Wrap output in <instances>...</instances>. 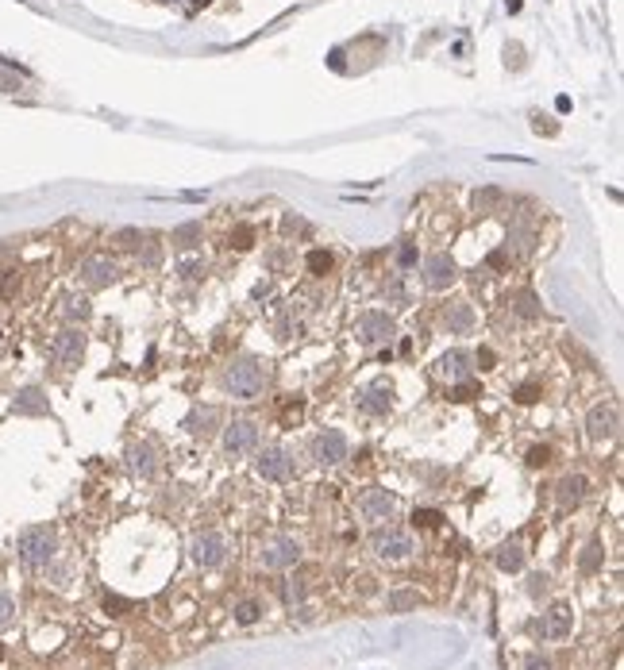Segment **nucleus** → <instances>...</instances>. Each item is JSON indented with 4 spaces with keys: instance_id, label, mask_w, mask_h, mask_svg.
I'll return each instance as SVG.
<instances>
[{
    "instance_id": "a18cd8bd",
    "label": "nucleus",
    "mask_w": 624,
    "mask_h": 670,
    "mask_svg": "<svg viewBox=\"0 0 624 670\" xmlns=\"http://www.w3.org/2000/svg\"><path fill=\"white\" fill-rule=\"evenodd\" d=\"M543 589H547V574H532V586H528V593H532V597H540Z\"/></svg>"
},
{
    "instance_id": "473e14b6",
    "label": "nucleus",
    "mask_w": 624,
    "mask_h": 670,
    "mask_svg": "<svg viewBox=\"0 0 624 670\" xmlns=\"http://www.w3.org/2000/svg\"><path fill=\"white\" fill-rule=\"evenodd\" d=\"M19 289V270H4L0 273V297H12Z\"/></svg>"
},
{
    "instance_id": "a211bd4d",
    "label": "nucleus",
    "mask_w": 624,
    "mask_h": 670,
    "mask_svg": "<svg viewBox=\"0 0 624 670\" xmlns=\"http://www.w3.org/2000/svg\"><path fill=\"white\" fill-rule=\"evenodd\" d=\"M586 489H590V481H586L582 474H566V478H559V486H555V501L563 509H575L586 497Z\"/></svg>"
},
{
    "instance_id": "b1692460",
    "label": "nucleus",
    "mask_w": 624,
    "mask_h": 670,
    "mask_svg": "<svg viewBox=\"0 0 624 670\" xmlns=\"http://www.w3.org/2000/svg\"><path fill=\"white\" fill-rule=\"evenodd\" d=\"M212 424H216V408H197V413H189L185 428L197 431V436H208V431H212Z\"/></svg>"
},
{
    "instance_id": "2f4dec72",
    "label": "nucleus",
    "mask_w": 624,
    "mask_h": 670,
    "mask_svg": "<svg viewBox=\"0 0 624 670\" xmlns=\"http://www.w3.org/2000/svg\"><path fill=\"white\" fill-rule=\"evenodd\" d=\"M193 239H200V223H182V228H174L177 247H193Z\"/></svg>"
},
{
    "instance_id": "4468645a",
    "label": "nucleus",
    "mask_w": 624,
    "mask_h": 670,
    "mask_svg": "<svg viewBox=\"0 0 624 670\" xmlns=\"http://www.w3.org/2000/svg\"><path fill=\"white\" fill-rule=\"evenodd\" d=\"M116 262L112 258H85L81 262V282L93 285V289H104V285L116 282Z\"/></svg>"
},
{
    "instance_id": "e433bc0d",
    "label": "nucleus",
    "mask_w": 624,
    "mask_h": 670,
    "mask_svg": "<svg viewBox=\"0 0 624 670\" xmlns=\"http://www.w3.org/2000/svg\"><path fill=\"white\" fill-rule=\"evenodd\" d=\"M525 670H555V662L547 659V655H540V651H532L525 659Z\"/></svg>"
},
{
    "instance_id": "de8ad7c7",
    "label": "nucleus",
    "mask_w": 624,
    "mask_h": 670,
    "mask_svg": "<svg viewBox=\"0 0 624 670\" xmlns=\"http://www.w3.org/2000/svg\"><path fill=\"white\" fill-rule=\"evenodd\" d=\"M532 131H536V135H555V131H559V127H555V124H543V116H536V124H532Z\"/></svg>"
},
{
    "instance_id": "a19ab883",
    "label": "nucleus",
    "mask_w": 624,
    "mask_h": 670,
    "mask_svg": "<svg viewBox=\"0 0 624 670\" xmlns=\"http://www.w3.org/2000/svg\"><path fill=\"white\" fill-rule=\"evenodd\" d=\"M416 601H420L416 593H393V597H390V605H393V609H413Z\"/></svg>"
},
{
    "instance_id": "f257e3e1",
    "label": "nucleus",
    "mask_w": 624,
    "mask_h": 670,
    "mask_svg": "<svg viewBox=\"0 0 624 670\" xmlns=\"http://www.w3.org/2000/svg\"><path fill=\"white\" fill-rule=\"evenodd\" d=\"M224 389L232 397H243V401H255L262 389H266V366L258 358H232L224 366Z\"/></svg>"
},
{
    "instance_id": "58836bf2",
    "label": "nucleus",
    "mask_w": 624,
    "mask_h": 670,
    "mask_svg": "<svg viewBox=\"0 0 624 670\" xmlns=\"http://www.w3.org/2000/svg\"><path fill=\"white\" fill-rule=\"evenodd\" d=\"M497 200H501L497 189H478V193H474V205H478V208H490V205H497Z\"/></svg>"
},
{
    "instance_id": "c85d7f7f",
    "label": "nucleus",
    "mask_w": 624,
    "mask_h": 670,
    "mask_svg": "<svg viewBox=\"0 0 624 670\" xmlns=\"http://www.w3.org/2000/svg\"><path fill=\"white\" fill-rule=\"evenodd\" d=\"M258 616H262V605H258V601H239V605H235V621H239V624H255Z\"/></svg>"
},
{
    "instance_id": "39448f33",
    "label": "nucleus",
    "mask_w": 624,
    "mask_h": 670,
    "mask_svg": "<svg viewBox=\"0 0 624 670\" xmlns=\"http://www.w3.org/2000/svg\"><path fill=\"white\" fill-rule=\"evenodd\" d=\"M413 551H416V543L405 528H378L374 532V555L385 559V563H401V559H408Z\"/></svg>"
},
{
    "instance_id": "79ce46f5",
    "label": "nucleus",
    "mask_w": 624,
    "mask_h": 670,
    "mask_svg": "<svg viewBox=\"0 0 624 670\" xmlns=\"http://www.w3.org/2000/svg\"><path fill=\"white\" fill-rule=\"evenodd\" d=\"M282 228H285V232H289V235H293V232H305V220L289 212V216H285V220H282Z\"/></svg>"
},
{
    "instance_id": "37998d69",
    "label": "nucleus",
    "mask_w": 624,
    "mask_h": 670,
    "mask_svg": "<svg viewBox=\"0 0 624 670\" xmlns=\"http://www.w3.org/2000/svg\"><path fill=\"white\" fill-rule=\"evenodd\" d=\"M16 89H19V77H12V74L0 70V93H16Z\"/></svg>"
},
{
    "instance_id": "5701e85b",
    "label": "nucleus",
    "mask_w": 624,
    "mask_h": 670,
    "mask_svg": "<svg viewBox=\"0 0 624 670\" xmlns=\"http://www.w3.org/2000/svg\"><path fill=\"white\" fill-rule=\"evenodd\" d=\"M509 305H513L516 312L525 316V320H536V316L543 312V308H540V301H536V293H532V289H516V293H513V301H509Z\"/></svg>"
},
{
    "instance_id": "2eb2a0df",
    "label": "nucleus",
    "mask_w": 624,
    "mask_h": 670,
    "mask_svg": "<svg viewBox=\"0 0 624 670\" xmlns=\"http://www.w3.org/2000/svg\"><path fill=\"white\" fill-rule=\"evenodd\" d=\"M570 628H575V612L566 609V605H555V609L543 612V624H540L543 639H566Z\"/></svg>"
},
{
    "instance_id": "dca6fc26",
    "label": "nucleus",
    "mask_w": 624,
    "mask_h": 670,
    "mask_svg": "<svg viewBox=\"0 0 624 670\" xmlns=\"http://www.w3.org/2000/svg\"><path fill=\"white\" fill-rule=\"evenodd\" d=\"M12 413H19V416H47L50 413V401H47V393H42L39 385H24L16 393V401H12Z\"/></svg>"
},
{
    "instance_id": "ea45409f",
    "label": "nucleus",
    "mask_w": 624,
    "mask_h": 670,
    "mask_svg": "<svg viewBox=\"0 0 624 670\" xmlns=\"http://www.w3.org/2000/svg\"><path fill=\"white\" fill-rule=\"evenodd\" d=\"M474 393H478V385H474V381H463V385H455V389H451V397H455V401H470Z\"/></svg>"
},
{
    "instance_id": "0eeeda50",
    "label": "nucleus",
    "mask_w": 624,
    "mask_h": 670,
    "mask_svg": "<svg viewBox=\"0 0 624 670\" xmlns=\"http://www.w3.org/2000/svg\"><path fill=\"white\" fill-rule=\"evenodd\" d=\"M347 455H351V443L339 428H324L312 439V458H317L320 466H339Z\"/></svg>"
},
{
    "instance_id": "4c0bfd02",
    "label": "nucleus",
    "mask_w": 624,
    "mask_h": 670,
    "mask_svg": "<svg viewBox=\"0 0 624 670\" xmlns=\"http://www.w3.org/2000/svg\"><path fill=\"white\" fill-rule=\"evenodd\" d=\"M551 463V447H532L528 451V466H547Z\"/></svg>"
},
{
    "instance_id": "9b49d317",
    "label": "nucleus",
    "mask_w": 624,
    "mask_h": 670,
    "mask_svg": "<svg viewBox=\"0 0 624 670\" xmlns=\"http://www.w3.org/2000/svg\"><path fill=\"white\" fill-rule=\"evenodd\" d=\"M616 428H621V413H616V405H593L590 413H586V431H590V439H613Z\"/></svg>"
},
{
    "instance_id": "4be33fe9",
    "label": "nucleus",
    "mask_w": 624,
    "mask_h": 670,
    "mask_svg": "<svg viewBox=\"0 0 624 670\" xmlns=\"http://www.w3.org/2000/svg\"><path fill=\"white\" fill-rule=\"evenodd\" d=\"M440 374H443V378H451V381L470 378V355H466V351H451V355H443L440 358Z\"/></svg>"
},
{
    "instance_id": "49530a36",
    "label": "nucleus",
    "mask_w": 624,
    "mask_h": 670,
    "mask_svg": "<svg viewBox=\"0 0 624 670\" xmlns=\"http://www.w3.org/2000/svg\"><path fill=\"white\" fill-rule=\"evenodd\" d=\"M397 262H401V266H413V262H416V247H413V243H405V247H401Z\"/></svg>"
},
{
    "instance_id": "bb28decb",
    "label": "nucleus",
    "mask_w": 624,
    "mask_h": 670,
    "mask_svg": "<svg viewBox=\"0 0 624 670\" xmlns=\"http://www.w3.org/2000/svg\"><path fill=\"white\" fill-rule=\"evenodd\" d=\"M93 305L89 297H66V320H89Z\"/></svg>"
},
{
    "instance_id": "c756f323",
    "label": "nucleus",
    "mask_w": 624,
    "mask_h": 670,
    "mask_svg": "<svg viewBox=\"0 0 624 670\" xmlns=\"http://www.w3.org/2000/svg\"><path fill=\"white\" fill-rule=\"evenodd\" d=\"M112 239H116V243H120V247H124V250H135V247H139L143 239H147V235H143L139 228H120V232L112 235Z\"/></svg>"
},
{
    "instance_id": "f8f14e48",
    "label": "nucleus",
    "mask_w": 624,
    "mask_h": 670,
    "mask_svg": "<svg viewBox=\"0 0 624 670\" xmlns=\"http://www.w3.org/2000/svg\"><path fill=\"white\" fill-rule=\"evenodd\" d=\"M193 559H197L200 566H220L227 559V539L220 536V532H200V536L193 539Z\"/></svg>"
},
{
    "instance_id": "cd10ccee",
    "label": "nucleus",
    "mask_w": 624,
    "mask_h": 670,
    "mask_svg": "<svg viewBox=\"0 0 624 670\" xmlns=\"http://www.w3.org/2000/svg\"><path fill=\"white\" fill-rule=\"evenodd\" d=\"M443 524V513H435V509H416L413 513V528H440Z\"/></svg>"
},
{
    "instance_id": "f704fd0d",
    "label": "nucleus",
    "mask_w": 624,
    "mask_h": 670,
    "mask_svg": "<svg viewBox=\"0 0 624 670\" xmlns=\"http://www.w3.org/2000/svg\"><path fill=\"white\" fill-rule=\"evenodd\" d=\"M250 239H255V232H250L247 223H239V228L232 232V247H235V250H247V247H250Z\"/></svg>"
},
{
    "instance_id": "c9c22d12",
    "label": "nucleus",
    "mask_w": 624,
    "mask_h": 670,
    "mask_svg": "<svg viewBox=\"0 0 624 670\" xmlns=\"http://www.w3.org/2000/svg\"><path fill=\"white\" fill-rule=\"evenodd\" d=\"M513 397L520 401V405H532V401H540V385H536V381H528V385H520V389H516Z\"/></svg>"
},
{
    "instance_id": "7c9ffc66",
    "label": "nucleus",
    "mask_w": 624,
    "mask_h": 670,
    "mask_svg": "<svg viewBox=\"0 0 624 670\" xmlns=\"http://www.w3.org/2000/svg\"><path fill=\"white\" fill-rule=\"evenodd\" d=\"M12 621H16V597L8 589H0V628H8Z\"/></svg>"
},
{
    "instance_id": "8fccbe9b",
    "label": "nucleus",
    "mask_w": 624,
    "mask_h": 670,
    "mask_svg": "<svg viewBox=\"0 0 624 670\" xmlns=\"http://www.w3.org/2000/svg\"><path fill=\"white\" fill-rule=\"evenodd\" d=\"M478 362H482V366H493V351H478Z\"/></svg>"
},
{
    "instance_id": "423d86ee",
    "label": "nucleus",
    "mask_w": 624,
    "mask_h": 670,
    "mask_svg": "<svg viewBox=\"0 0 624 670\" xmlns=\"http://www.w3.org/2000/svg\"><path fill=\"white\" fill-rule=\"evenodd\" d=\"M255 474L266 481H289L293 478V458L285 447H262L255 455Z\"/></svg>"
},
{
    "instance_id": "20e7f679",
    "label": "nucleus",
    "mask_w": 624,
    "mask_h": 670,
    "mask_svg": "<svg viewBox=\"0 0 624 670\" xmlns=\"http://www.w3.org/2000/svg\"><path fill=\"white\" fill-rule=\"evenodd\" d=\"M355 335H358V343H367V347L390 343L393 335H397V320H393L390 312H378V308H370V312H362V316H358Z\"/></svg>"
},
{
    "instance_id": "09e8293b",
    "label": "nucleus",
    "mask_w": 624,
    "mask_h": 670,
    "mask_svg": "<svg viewBox=\"0 0 624 670\" xmlns=\"http://www.w3.org/2000/svg\"><path fill=\"white\" fill-rule=\"evenodd\" d=\"M159 258H162L159 247H150V250H147V266H159Z\"/></svg>"
},
{
    "instance_id": "3c124183",
    "label": "nucleus",
    "mask_w": 624,
    "mask_h": 670,
    "mask_svg": "<svg viewBox=\"0 0 624 670\" xmlns=\"http://www.w3.org/2000/svg\"><path fill=\"white\" fill-rule=\"evenodd\" d=\"M509 12H520V0H509Z\"/></svg>"
},
{
    "instance_id": "c03bdc74",
    "label": "nucleus",
    "mask_w": 624,
    "mask_h": 670,
    "mask_svg": "<svg viewBox=\"0 0 624 670\" xmlns=\"http://www.w3.org/2000/svg\"><path fill=\"white\" fill-rule=\"evenodd\" d=\"M486 262H490L493 270H505V266H509V250H493V255L486 258Z\"/></svg>"
},
{
    "instance_id": "864d4df0",
    "label": "nucleus",
    "mask_w": 624,
    "mask_h": 670,
    "mask_svg": "<svg viewBox=\"0 0 624 670\" xmlns=\"http://www.w3.org/2000/svg\"><path fill=\"white\" fill-rule=\"evenodd\" d=\"M197 4H208V0H197Z\"/></svg>"
},
{
    "instance_id": "f03ea898",
    "label": "nucleus",
    "mask_w": 624,
    "mask_h": 670,
    "mask_svg": "<svg viewBox=\"0 0 624 670\" xmlns=\"http://www.w3.org/2000/svg\"><path fill=\"white\" fill-rule=\"evenodd\" d=\"M16 551H19V559H24L27 566H47L50 559H54V551H58V532L50 528V524L24 528V532H19Z\"/></svg>"
},
{
    "instance_id": "f3484780",
    "label": "nucleus",
    "mask_w": 624,
    "mask_h": 670,
    "mask_svg": "<svg viewBox=\"0 0 624 670\" xmlns=\"http://www.w3.org/2000/svg\"><path fill=\"white\" fill-rule=\"evenodd\" d=\"M358 405L367 408L370 416H385L393 408V385L390 381H378V385L362 389V397H358Z\"/></svg>"
},
{
    "instance_id": "1a4fd4ad",
    "label": "nucleus",
    "mask_w": 624,
    "mask_h": 670,
    "mask_svg": "<svg viewBox=\"0 0 624 670\" xmlns=\"http://www.w3.org/2000/svg\"><path fill=\"white\" fill-rule=\"evenodd\" d=\"M258 447V424L247 420V416H239V420H232L224 428V451L227 455H247V451H255Z\"/></svg>"
},
{
    "instance_id": "ddd939ff",
    "label": "nucleus",
    "mask_w": 624,
    "mask_h": 670,
    "mask_svg": "<svg viewBox=\"0 0 624 670\" xmlns=\"http://www.w3.org/2000/svg\"><path fill=\"white\" fill-rule=\"evenodd\" d=\"M458 282V266L451 255H432L424 262V285L428 289H451Z\"/></svg>"
},
{
    "instance_id": "603ef678",
    "label": "nucleus",
    "mask_w": 624,
    "mask_h": 670,
    "mask_svg": "<svg viewBox=\"0 0 624 670\" xmlns=\"http://www.w3.org/2000/svg\"><path fill=\"white\" fill-rule=\"evenodd\" d=\"M0 662H4V644H0Z\"/></svg>"
},
{
    "instance_id": "393cba45",
    "label": "nucleus",
    "mask_w": 624,
    "mask_h": 670,
    "mask_svg": "<svg viewBox=\"0 0 624 670\" xmlns=\"http://www.w3.org/2000/svg\"><path fill=\"white\" fill-rule=\"evenodd\" d=\"M332 262H335V258H332V250H324V247H317V250H308V255H305L308 273H317V278H320V273H328V270H332Z\"/></svg>"
},
{
    "instance_id": "72a5a7b5",
    "label": "nucleus",
    "mask_w": 624,
    "mask_h": 670,
    "mask_svg": "<svg viewBox=\"0 0 624 670\" xmlns=\"http://www.w3.org/2000/svg\"><path fill=\"white\" fill-rule=\"evenodd\" d=\"M282 597H285V605H297L301 597H305V582L289 578V582H285V589H282Z\"/></svg>"
},
{
    "instance_id": "9d476101",
    "label": "nucleus",
    "mask_w": 624,
    "mask_h": 670,
    "mask_svg": "<svg viewBox=\"0 0 624 670\" xmlns=\"http://www.w3.org/2000/svg\"><path fill=\"white\" fill-rule=\"evenodd\" d=\"M50 355H54V362L58 366H77L85 355V335L77 328H66L54 335V343H50Z\"/></svg>"
},
{
    "instance_id": "7ed1b4c3",
    "label": "nucleus",
    "mask_w": 624,
    "mask_h": 670,
    "mask_svg": "<svg viewBox=\"0 0 624 670\" xmlns=\"http://www.w3.org/2000/svg\"><path fill=\"white\" fill-rule=\"evenodd\" d=\"M258 559H262L266 571H289L301 559V543L293 536H266L262 547H258Z\"/></svg>"
},
{
    "instance_id": "6ab92c4d",
    "label": "nucleus",
    "mask_w": 624,
    "mask_h": 670,
    "mask_svg": "<svg viewBox=\"0 0 624 670\" xmlns=\"http://www.w3.org/2000/svg\"><path fill=\"white\" fill-rule=\"evenodd\" d=\"M127 466H131V474H139V478H150V474L159 470V451H154L150 443H131Z\"/></svg>"
},
{
    "instance_id": "412c9836",
    "label": "nucleus",
    "mask_w": 624,
    "mask_h": 670,
    "mask_svg": "<svg viewBox=\"0 0 624 670\" xmlns=\"http://www.w3.org/2000/svg\"><path fill=\"white\" fill-rule=\"evenodd\" d=\"M493 563H497V571H505V574H520L525 571V547L520 543H501L497 551H493Z\"/></svg>"
},
{
    "instance_id": "6e6552de",
    "label": "nucleus",
    "mask_w": 624,
    "mask_h": 670,
    "mask_svg": "<svg viewBox=\"0 0 624 670\" xmlns=\"http://www.w3.org/2000/svg\"><path fill=\"white\" fill-rule=\"evenodd\" d=\"M397 513V497L390 493V489H382V486H370V489H362V497H358V516L362 520H390V516Z\"/></svg>"
},
{
    "instance_id": "a878e982",
    "label": "nucleus",
    "mask_w": 624,
    "mask_h": 670,
    "mask_svg": "<svg viewBox=\"0 0 624 670\" xmlns=\"http://www.w3.org/2000/svg\"><path fill=\"white\" fill-rule=\"evenodd\" d=\"M601 555H605V551H601V543H598V539H593V543H586L582 559H578L582 574H593V571H598V566H601Z\"/></svg>"
},
{
    "instance_id": "aec40b11",
    "label": "nucleus",
    "mask_w": 624,
    "mask_h": 670,
    "mask_svg": "<svg viewBox=\"0 0 624 670\" xmlns=\"http://www.w3.org/2000/svg\"><path fill=\"white\" fill-rule=\"evenodd\" d=\"M443 324H447L455 335H466V331H474V308L466 305V301H455V305L443 308Z\"/></svg>"
}]
</instances>
